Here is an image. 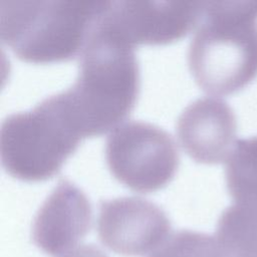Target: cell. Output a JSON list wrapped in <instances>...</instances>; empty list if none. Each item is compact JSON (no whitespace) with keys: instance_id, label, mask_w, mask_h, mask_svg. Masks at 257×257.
<instances>
[{"instance_id":"obj_6","label":"cell","mask_w":257,"mask_h":257,"mask_svg":"<svg viewBox=\"0 0 257 257\" xmlns=\"http://www.w3.org/2000/svg\"><path fill=\"white\" fill-rule=\"evenodd\" d=\"M204 1H110L101 23L125 43L166 44L197 26Z\"/></svg>"},{"instance_id":"obj_13","label":"cell","mask_w":257,"mask_h":257,"mask_svg":"<svg viewBox=\"0 0 257 257\" xmlns=\"http://www.w3.org/2000/svg\"><path fill=\"white\" fill-rule=\"evenodd\" d=\"M62 257H107L99 248L93 245L79 246Z\"/></svg>"},{"instance_id":"obj_1","label":"cell","mask_w":257,"mask_h":257,"mask_svg":"<svg viewBox=\"0 0 257 257\" xmlns=\"http://www.w3.org/2000/svg\"><path fill=\"white\" fill-rule=\"evenodd\" d=\"M139 91L140 68L134 47L100 19L79 54L74 82L57 92L68 116L82 138L101 135L130 114Z\"/></svg>"},{"instance_id":"obj_3","label":"cell","mask_w":257,"mask_h":257,"mask_svg":"<svg viewBox=\"0 0 257 257\" xmlns=\"http://www.w3.org/2000/svg\"><path fill=\"white\" fill-rule=\"evenodd\" d=\"M110 1L1 0L0 35L22 60L79 56Z\"/></svg>"},{"instance_id":"obj_11","label":"cell","mask_w":257,"mask_h":257,"mask_svg":"<svg viewBox=\"0 0 257 257\" xmlns=\"http://www.w3.org/2000/svg\"><path fill=\"white\" fill-rule=\"evenodd\" d=\"M215 237L226 257H257V209L228 207L218 220Z\"/></svg>"},{"instance_id":"obj_5","label":"cell","mask_w":257,"mask_h":257,"mask_svg":"<svg viewBox=\"0 0 257 257\" xmlns=\"http://www.w3.org/2000/svg\"><path fill=\"white\" fill-rule=\"evenodd\" d=\"M104 152L114 178L142 193L166 186L180 163L172 136L161 126L143 120L131 119L114 127L106 139Z\"/></svg>"},{"instance_id":"obj_9","label":"cell","mask_w":257,"mask_h":257,"mask_svg":"<svg viewBox=\"0 0 257 257\" xmlns=\"http://www.w3.org/2000/svg\"><path fill=\"white\" fill-rule=\"evenodd\" d=\"M237 121L231 106L221 98L199 97L180 113L176 132L184 151L203 164L227 160L236 141Z\"/></svg>"},{"instance_id":"obj_4","label":"cell","mask_w":257,"mask_h":257,"mask_svg":"<svg viewBox=\"0 0 257 257\" xmlns=\"http://www.w3.org/2000/svg\"><path fill=\"white\" fill-rule=\"evenodd\" d=\"M81 139L54 93L30 110L12 113L3 119L1 163L16 179L43 181L59 172Z\"/></svg>"},{"instance_id":"obj_8","label":"cell","mask_w":257,"mask_h":257,"mask_svg":"<svg viewBox=\"0 0 257 257\" xmlns=\"http://www.w3.org/2000/svg\"><path fill=\"white\" fill-rule=\"evenodd\" d=\"M92 208L85 193L66 178L60 179L35 214L32 238L50 256L73 250L88 233Z\"/></svg>"},{"instance_id":"obj_12","label":"cell","mask_w":257,"mask_h":257,"mask_svg":"<svg viewBox=\"0 0 257 257\" xmlns=\"http://www.w3.org/2000/svg\"><path fill=\"white\" fill-rule=\"evenodd\" d=\"M150 257H226L216 237L191 230L170 235Z\"/></svg>"},{"instance_id":"obj_2","label":"cell","mask_w":257,"mask_h":257,"mask_svg":"<svg viewBox=\"0 0 257 257\" xmlns=\"http://www.w3.org/2000/svg\"><path fill=\"white\" fill-rule=\"evenodd\" d=\"M188 64L205 91L227 95L257 76V1H204Z\"/></svg>"},{"instance_id":"obj_10","label":"cell","mask_w":257,"mask_h":257,"mask_svg":"<svg viewBox=\"0 0 257 257\" xmlns=\"http://www.w3.org/2000/svg\"><path fill=\"white\" fill-rule=\"evenodd\" d=\"M225 179L234 204L257 209V136L236 141L226 160Z\"/></svg>"},{"instance_id":"obj_7","label":"cell","mask_w":257,"mask_h":257,"mask_svg":"<svg viewBox=\"0 0 257 257\" xmlns=\"http://www.w3.org/2000/svg\"><path fill=\"white\" fill-rule=\"evenodd\" d=\"M170 220L157 204L135 196L101 200L97 216L100 242L122 256H143L169 237Z\"/></svg>"}]
</instances>
